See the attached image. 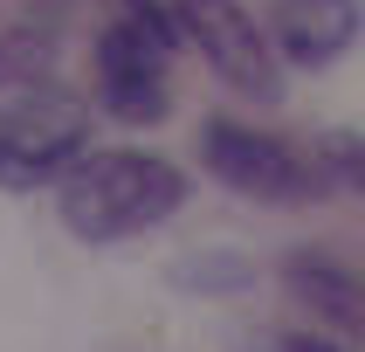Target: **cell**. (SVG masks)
Here are the masks:
<instances>
[{"mask_svg": "<svg viewBox=\"0 0 365 352\" xmlns=\"http://www.w3.org/2000/svg\"><path fill=\"white\" fill-rule=\"evenodd\" d=\"M62 221L76 228L83 242H118L138 228L165 221L186 201V180L152 152H90L62 173Z\"/></svg>", "mask_w": 365, "mask_h": 352, "instance_id": "1", "label": "cell"}, {"mask_svg": "<svg viewBox=\"0 0 365 352\" xmlns=\"http://www.w3.org/2000/svg\"><path fill=\"white\" fill-rule=\"evenodd\" d=\"M165 49H173V21L152 0H131L97 41V97L110 118L152 124L165 111Z\"/></svg>", "mask_w": 365, "mask_h": 352, "instance_id": "2", "label": "cell"}, {"mask_svg": "<svg viewBox=\"0 0 365 352\" xmlns=\"http://www.w3.org/2000/svg\"><path fill=\"white\" fill-rule=\"evenodd\" d=\"M83 104L56 83H28L0 104V180L7 186H35L48 173H69L83 159Z\"/></svg>", "mask_w": 365, "mask_h": 352, "instance_id": "3", "label": "cell"}, {"mask_svg": "<svg viewBox=\"0 0 365 352\" xmlns=\"http://www.w3.org/2000/svg\"><path fill=\"white\" fill-rule=\"evenodd\" d=\"M180 35L214 62V76L235 83L242 97H276V62H269L262 28L235 7V0H173Z\"/></svg>", "mask_w": 365, "mask_h": 352, "instance_id": "4", "label": "cell"}, {"mask_svg": "<svg viewBox=\"0 0 365 352\" xmlns=\"http://www.w3.org/2000/svg\"><path fill=\"white\" fill-rule=\"evenodd\" d=\"M200 152L235 193H255V201H310V193H317V173H304V159H297L289 145H276L269 131L207 124Z\"/></svg>", "mask_w": 365, "mask_h": 352, "instance_id": "5", "label": "cell"}, {"mask_svg": "<svg viewBox=\"0 0 365 352\" xmlns=\"http://www.w3.org/2000/svg\"><path fill=\"white\" fill-rule=\"evenodd\" d=\"M269 28H276V49H283L289 62H310V69H317V62L351 49L359 7H351V0H276Z\"/></svg>", "mask_w": 365, "mask_h": 352, "instance_id": "6", "label": "cell"}, {"mask_svg": "<svg viewBox=\"0 0 365 352\" xmlns=\"http://www.w3.org/2000/svg\"><path fill=\"white\" fill-rule=\"evenodd\" d=\"M289 290L324 318L331 338H359L365 346V276L331 256H289Z\"/></svg>", "mask_w": 365, "mask_h": 352, "instance_id": "7", "label": "cell"}, {"mask_svg": "<svg viewBox=\"0 0 365 352\" xmlns=\"http://www.w3.org/2000/svg\"><path fill=\"white\" fill-rule=\"evenodd\" d=\"M324 152H331V173H338V180H351V186L365 193V139L338 131V139H324Z\"/></svg>", "mask_w": 365, "mask_h": 352, "instance_id": "8", "label": "cell"}, {"mask_svg": "<svg viewBox=\"0 0 365 352\" xmlns=\"http://www.w3.org/2000/svg\"><path fill=\"white\" fill-rule=\"evenodd\" d=\"M276 352H345V346H338V338H324V331H289Z\"/></svg>", "mask_w": 365, "mask_h": 352, "instance_id": "9", "label": "cell"}]
</instances>
